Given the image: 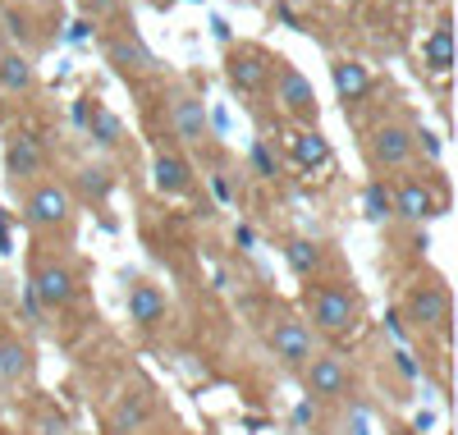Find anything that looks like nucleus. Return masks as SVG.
Wrapping results in <instances>:
<instances>
[{
	"label": "nucleus",
	"mask_w": 458,
	"mask_h": 435,
	"mask_svg": "<svg viewBox=\"0 0 458 435\" xmlns=\"http://www.w3.org/2000/svg\"><path fill=\"white\" fill-rule=\"evenodd\" d=\"M330 73H335V88H339V97H349V101H358V97L371 88L367 69H362V64H353V60H339Z\"/></svg>",
	"instance_id": "nucleus-18"
},
{
	"label": "nucleus",
	"mask_w": 458,
	"mask_h": 435,
	"mask_svg": "<svg viewBox=\"0 0 458 435\" xmlns=\"http://www.w3.org/2000/svg\"><path fill=\"white\" fill-rule=\"evenodd\" d=\"M312 326L326 335H349L358 326V298L344 285H321L312 294Z\"/></svg>",
	"instance_id": "nucleus-1"
},
{
	"label": "nucleus",
	"mask_w": 458,
	"mask_h": 435,
	"mask_svg": "<svg viewBox=\"0 0 458 435\" xmlns=\"http://www.w3.org/2000/svg\"><path fill=\"white\" fill-rule=\"evenodd\" d=\"M412 142H422V151L431 156V161H440V138H436L431 129H417V133H412Z\"/></svg>",
	"instance_id": "nucleus-28"
},
{
	"label": "nucleus",
	"mask_w": 458,
	"mask_h": 435,
	"mask_svg": "<svg viewBox=\"0 0 458 435\" xmlns=\"http://www.w3.org/2000/svg\"><path fill=\"white\" fill-rule=\"evenodd\" d=\"M32 298H37V307H64L69 298H73V275L64 270V266H42V270H37L32 275Z\"/></svg>",
	"instance_id": "nucleus-9"
},
{
	"label": "nucleus",
	"mask_w": 458,
	"mask_h": 435,
	"mask_svg": "<svg viewBox=\"0 0 458 435\" xmlns=\"http://www.w3.org/2000/svg\"><path fill=\"white\" fill-rule=\"evenodd\" d=\"M170 124H174V138L188 142V147H198L207 138V106L198 97H179L174 110H170Z\"/></svg>",
	"instance_id": "nucleus-12"
},
{
	"label": "nucleus",
	"mask_w": 458,
	"mask_h": 435,
	"mask_svg": "<svg viewBox=\"0 0 458 435\" xmlns=\"http://www.w3.org/2000/svg\"><path fill=\"white\" fill-rule=\"evenodd\" d=\"M427 64L436 73H445L454 64V32H449V19H440V28L431 32V42H427Z\"/></svg>",
	"instance_id": "nucleus-21"
},
{
	"label": "nucleus",
	"mask_w": 458,
	"mask_h": 435,
	"mask_svg": "<svg viewBox=\"0 0 458 435\" xmlns=\"http://www.w3.org/2000/svg\"><path fill=\"white\" fill-rule=\"evenodd\" d=\"M5 28H10V37H14V42H28V23H23L19 14H5Z\"/></svg>",
	"instance_id": "nucleus-29"
},
{
	"label": "nucleus",
	"mask_w": 458,
	"mask_h": 435,
	"mask_svg": "<svg viewBox=\"0 0 458 435\" xmlns=\"http://www.w3.org/2000/svg\"><path fill=\"white\" fill-rule=\"evenodd\" d=\"M19 376H28V344L0 339V380H19Z\"/></svg>",
	"instance_id": "nucleus-24"
},
{
	"label": "nucleus",
	"mask_w": 458,
	"mask_h": 435,
	"mask_svg": "<svg viewBox=\"0 0 458 435\" xmlns=\"http://www.w3.org/2000/svg\"><path fill=\"white\" fill-rule=\"evenodd\" d=\"M37 435H73V431H69V422H64V417L47 413L42 422H37Z\"/></svg>",
	"instance_id": "nucleus-27"
},
{
	"label": "nucleus",
	"mask_w": 458,
	"mask_h": 435,
	"mask_svg": "<svg viewBox=\"0 0 458 435\" xmlns=\"http://www.w3.org/2000/svg\"><path fill=\"white\" fill-rule=\"evenodd\" d=\"M88 32H92V23H88V19L69 23V42H88Z\"/></svg>",
	"instance_id": "nucleus-30"
},
{
	"label": "nucleus",
	"mask_w": 458,
	"mask_h": 435,
	"mask_svg": "<svg viewBox=\"0 0 458 435\" xmlns=\"http://www.w3.org/2000/svg\"><path fill=\"white\" fill-rule=\"evenodd\" d=\"M412 129H403V124H380L376 133H371V161L376 166H386V170H403L408 161H412Z\"/></svg>",
	"instance_id": "nucleus-7"
},
{
	"label": "nucleus",
	"mask_w": 458,
	"mask_h": 435,
	"mask_svg": "<svg viewBox=\"0 0 458 435\" xmlns=\"http://www.w3.org/2000/svg\"><path fill=\"white\" fill-rule=\"evenodd\" d=\"M362 211H367L371 225H386V220L394 216V197H390V188L380 183V179H371V183L362 188Z\"/></svg>",
	"instance_id": "nucleus-19"
},
{
	"label": "nucleus",
	"mask_w": 458,
	"mask_h": 435,
	"mask_svg": "<svg viewBox=\"0 0 458 435\" xmlns=\"http://www.w3.org/2000/svg\"><path fill=\"white\" fill-rule=\"evenodd\" d=\"M88 133H92L97 147H114L124 138V124H120V115H114V110H92L88 115Z\"/></svg>",
	"instance_id": "nucleus-20"
},
{
	"label": "nucleus",
	"mask_w": 458,
	"mask_h": 435,
	"mask_svg": "<svg viewBox=\"0 0 458 435\" xmlns=\"http://www.w3.org/2000/svg\"><path fill=\"white\" fill-rule=\"evenodd\" d=\"M83 5H88L92 14H110V10H114V0H83Z\"/></svg>",
	"instance_id": "nucleus-35"
},
{
	"label": "nucleus",
	"mask_w": 458,
	"mask_h": 435,
	"mask_svg": "<svg viewBox=\"0 0 458 435\" xmlns=\"http://www.w3.org/2000/svg\"><path fill=\"white\" fill-rule=\"evenodd\" d=\"M390 197H394V216H399V220H408V225H422L427 216H436V211H440L436 192H431L422 179H403V183H399V192H390Z\"/></svg>",
	"instance_id": "nucleus-8"
},
{
	"label": "nucleus",
	"mask_w": 458,
	"mask_h": 435,
	"mask_svg": "<svg viewBox=\"0 0 458 435\" xmlns=\"http://www.w3.org/2000/svg\"><path fill=\"white\" fill-rule=\"evenodd\" d=\"M106 60L114 69H124V73H151V69L161 64L157 55L138 42V37H110V42H106Z\"/></svg>",
	"instance_id": "nucleus-11"
},
{
	"label": "nucleus",
	"mask_w": 458,
	"mask_h": 435,
	"mask_svg": "<svg viewBox=\"0 0 458 435\" xmlns=\"http://www.w3.org/2000/svg\"><path fill=\"white\" fill-rule=\"evenodd\" d=\"M69 211H73V197H69L64 183H37V188L28 192V207H23L28 225H37V229H60V225H69Z\"/></svg>",
	"instance_id": "nucleus-3"
},
{
	"label": "nucleus",
	"mask_w": 458,
	"mask_h": 435,
	"mask_svg": "<svg viewBox=\"0 0 458 435\" xmlns=\"http://www.w3.org/2000/svg\"><path fill=\"white\" fill-rule=\"evenodd\" d=\"M0 88L5 92H28L32 88V60L28 55H0Z\"/></svg>",
	"instance_id": "nucleus-17"
},
{
	"label": "nucleus",
	"mask_w": 458,
	"mask_h": 435,
	"mask_svg": "<svg viewBox=\"0 0 458 435\" xmlns=\"http://www.w3.org/2000/svg\"><path fill=\"white\" fill-rule=\"evenodd\" d=\"M280 106L293 115V120H302V124H317V92H312V83H308V78H302L293 64H284L280 60Z\"/></svg>",
	"instance_id": "nucleus-6"
},
{
	"label": "nucleus",
	"mask_w": 458,
	"mask_h": 435,
	"mask_svg": "<svg viewBox=\"0 0 458 435\" xmlns=\"http://www.w3.org/2000/svg\"><path fill=\"white\" fill-rule=\"evenodd\" d=\"M147 422H151V399L147 394H124V399L114 404V413H110V431H120V435L142 431Z\"/></svg>",
	"instance_id": "nucleus-16"
},
{
	"label": "nucleus",
	"mask_w": 458,
	"mask_h": 435,
	"mask_svg": "<svg viewBox=\"0 0 458 435\" xmlns=\"http://www.w3.org/2000/svg\"><path fill=\"white\" fill-rule=\"evenodd\" d=\"M284 257H289L293 275H317V270H321V248H317L312 239H289Z\"/></svg>",
	"instance_id": "nucleus-23"
},
{
	"label": "nucleus",
	"mask_w": 458,
	"mask_h": 435,
	"mask_svg": "<svg viewBox=\"0 0 458 435\" xmlns=\"http://www.w3.org/2000/svg\"><path fill=\"white\" fill-rule=\"evenodd\" d=\"M293 156H298V166H326L330 161V142L317 129H308V133L293 138Z\"/></svg>",
	"instance_id": "nucleus-22"
},
{
	"label": "nucleus",
	"mask_w": 458,
	"mask_h": 435,
	"mask_svg": "<svg viewBox=\"0 0 458 435\" xmlns=\"http://www.w3.org/2000/svg\"><path fill=\"white\" fill-rule=\"evenodd\" d=\"M151 183H157V192L165 197H179L193 188V170H188V161H179V156H157V166H151Z\"/></svg>",
	"instance_id": "nucleus-15"
},
{
	"label": "nucleus",
	"mask_w": 458,
	"mask_h": 435,
	"mask_svg": "<svg viewBox=\"0 0 458 435\" xmlns=\"http://www.w3.org/2000/svg\"><path fill=\"white\" fill-rule=\"evenodd\" d=\"M234 239H239V243H243V248H248V252H252V248H257V234H252V229H248V225H239V229H234Z\"/></svg>",
	"instance_id": "nucleus-32"
},
{
	"label": "nucleus",
	"mask_w": 458,
	"mask_h": 435,
	"mask_svg": "<svg viewBox=\"0 0 458 435\" xmlns=\"http://www.w3.org/2000/svg\"><path fill=\"white\" fill-rule=\"evenodd\" d=\"M129 321L138 330H151V326H161L165 321V294L157 285H133L129 289Z\"/></svg>",
	"instance_id": "nucleus-13"
},
{
	"label": "nucleus",
	"mask_w": 458,
	"mask_h": 435,
	"mask_svg": "<svg viewBox=\"0 0 458 435\" xmlns=\"http://www.w3.org/2000/svg\"><path fill=\"white\" fill-rule=\"evenodd\" d=\"M403 316L417 330H449V294L440 285H417L403 303Z\"/></svg>",
	"instance_id": "nucleus-5"
},
{
	"label": "nucleus",
	"mask_w": 458,
	"mask_h": 435,
	"mask_svg": "<svg viewBox=\"0 0 458 435\" xmlns=\"http://www.w3.org/2000/svg\"><path fill=\"white\" fill-rule=\"evenodd\" d=\"M266 344H271V353L293 371L312 362V330L302 321H293V316H280V321L271 326V335H266Z\"/></svg>",
	"instance_id": "nucleus-4"
},
{
	"label": "nucleus",
	"mask_w": 458,
	"mask_h": 435,
	"mask_svg": "<svg viewBox=\"0 0 458 435\" xmlns=\"http://www.w3.org/2000/svg\"><path fill=\"white\" fill-rule=\"evenodd\" d=\"M73 124L88 129V101H73Z\"/></svg>",
	"instance_id": "nucleus-33"
},
{
	"label": "nucleus",
	"mask_w": 458,
	"mask_h": 435,
	"mask_svg": "<svg viewBox=\"0 0 458 435\" xmlns=\"http://www.w3.org/2000/svg\"><path fill=\"white\" fill-rule=\"evenodd\" d=\"M211 188H216L220 202H229V179H225V175H216V179H211Z\"/></svg>",
	"instance_id": "nucleus-34"
},
{
	"label": "nucleus",
	"mask_w": 458,
	"mask_h": 435,
	"mask_svg": "<svg viewBox=\"0 0 458 435\" xmlns=\"http://www.w3.org/2000/svg\"><path fill=\"white\" fill-rule=\"evenodd\" d=\"M229 83H234L239 92H261L266 83H271V60L257 55V51H243L229 60Z\"/></svg>",
	"instance_id": "nucleus-14"
},
{
	"label": "nucleus",
	"mask_w": 458,
	"mask_h": 435,
	"mask_svg": "<svg viewBox=\"0 0 458 435\" xmlns=\"http://www.w3.org/2000/svg\"><path fill=\"white\" fill-rule=\"evenodd\" d=\"M42 142H37L32 133H14L10 142H5V170H10V179H37L42 175Z\"/></svg>",
	"instance_id": "nucleus-10"
},
{
	"label": "nucleus",
	"mask_w": 458,
	"mask_h": 435,
	"mask_svg": "<svg viewBox=\"0 0 458 435\" xmlns=\"http://www.w3.org/2000/svg\"><path fill=\"white\" fill-rule=\"evenodd\" d=\"M248 161H252V170H257L261 179H276V175H280V161H276V156H271V147H266L261 138L252 142V151H248Z\"/></svg>",
	"instance_id": "nucleus-26"
},
{
	"label": "nucleus",
	"mask_w": 458,
	"mask_h": 435,
	"mask_svg": "<svg viewBox=\"0 0 458 435\" xmlns=\"http://www.w3.org/2000/svg\"><path fill=\"white\" fill-rule=\"evenodd\" d=\"M394 367H399V371H403V376H417V362H412V358H408V353H403V348H399V353H394Z\"/></svg>",
	"instance_id": "nucleus-31"
},
{
	"label": "nucleus",
	"mask_w": 458,
	"mask_h": 435,
	"mask_svg": "<svg viewBox=\"0 0 458 435\" xmlns=\"http://www.w3.org/2000/svg\"><path fill=\"white\" fill-rule=\"evenodd\" d=\"M302 385H308V399H344L349 394V367H344L339 353H312V362L302 367Z\"/></svg>",
	"instance_id": "nucleus-2"
},
{
	"label": "nucleus",
	"mask_w": 458,
	"mask_h": 435,
	"mask_svg": "<svg viewBox=\"0 0 458 435\" xmlns=\"http://www.w3.org/2000/svg\"><path fill=\"white\" fill-rule=\"evenodd\" d=\"M79 188H83V197H92V202H106V197H110V170L106 166H83L79 170Z\"/></svg>",
	"instance_id": "nucleus-25"
}]
</instances>
